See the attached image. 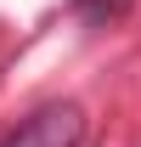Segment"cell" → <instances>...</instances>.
<instances>
[{
    "label": "cell",
    "mask_w": 141,
    "mask_h": 147,
    "mask_svg": "<svg viewBox=\"0 0 141 147\" xmlns=\"http://www.w3.org/2000/svg\"><path fill=\"white\" fill-rule=\"evenodd\" d=\"M68 6L90 23V28H113V23H124L136 11V0H68Z\"/></svg>",
    "instance_id": "7a4b0ae2"
},
{
    "label": "cell",
    "mask_w": 141,
    "mask_h": 147,
    "mask_svg": "<svg viewBox=\"0 0 141 147\" xmlns=\"http://www.w3.org/2000/svg\"><path fill=\"white\" fill-rule=\"evenodd\" d=\"M0 147H85V108L79 102H45L6 130Z\"/></svg>",
    "instance_id": "6da1fadb"
}]
</instances>
